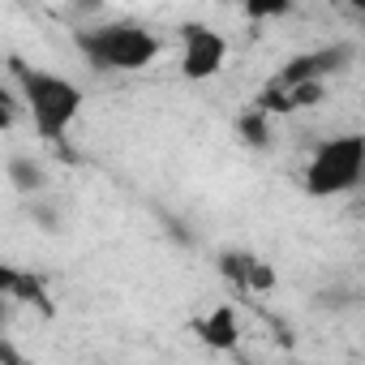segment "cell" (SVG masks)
<instances>
[{
	"label": "cell",
	"instance_id": "cell-1",
	"mask_svg": "<svg viewBox=\"0 0 365 365\" xmlns=\"http://www.w3.org/2000/svg\"><path fill=\"white\" fill-rule=\"evenodd\" d=\"M9 78L14 91L22 99V112L35 129V138L43 146H56L69 138V129L78 125L82 108H86V91L82 82H73L61 69L48 65H31V61H9Z\"/></svg>",
	"mask_w": 365,
	"mask_h": 365
},
{
	"label": "cell",
	"instance_id": "cell-2",
	"mask_svg": "<svg viewBox=\"0 0 365 365\" xmlns=\"http://www.w3.org/2000/svg\"><path fill=\"white\" fill-rule=\"evenodd\" d=\"M73 43L103 73H146L168 48L159 31H150L146 22H129V18H120V22L86 18L73 31Z\"/></svg>",
	"mask_w": 365,
	"mask_h": 365
},
{
	"label": "cell",
	"instance_id": "cell-3",
	"mask_svg": "<svg viewBox=\"0 0 365 365\" xmlns=\"http://www.w3.org/2000/svg\"><path fill=\"white\" fill-rule=\"evenodd\" d=\"M309 198H344L365 185V129H339L322 138L301 172Z\"/></svg>",
	"mask_w": 365,
	"mask_h": 365
},
{
	"label": "cell",
	"instance_id": "cell-4",
	"mask_svg": "<svg viewBox=\"0 0 365 365\" xmlns=\"http://www.w3.org/2000/svg\"><path fill=\"white\" fill-rule=\"evenodd\" d=\"M228 56H232V43L220 26L198 18L176 26V69L185 82H215L228 69Z\"/></svg>",
	"mask_w": 365,
	"mask_h": 365
},
{
	"label": "cell",
	"instance_id": "cell-5",
	"mask_svg": "<svg viewBox=\"0 0 365 365\" xmlns=\"http://www.w3.org/2000/svg\"><path fill=\"white\" fill-rule=\"evenodd\" d=\"M344 61H348L344 48H314V52L288 56L271 78H279V82H288V86H301V82H331V78L344 69Z\"/></svg>",
	"mask_w": 365,
	"mask_h": 365
},
{
	"label": "cell",
	"instance_id": "cell-6",
	"mask_svg": "<svg viewBox=\"0 0 365 365\" xmlns=\"http://www.w3.org/2000/svg\"><path fill=\"white\" fill-rule=\"evenodd\" d=\"M190 331H194V339L207 344L211 352H232V348L241 344V314H237L232 301H215L207 314H198V318L190 322Z\"/></svg>",
	"mask_w": 365,
	"mask_h": 365
},
{
	"label": "cell",
	"instance_id": "cell-7",
	"mask_svg": "<svg viewBox=\"0 0 365 365\" xmlns=\"http://www.w3.org/2000/svg\"><path fill=\"white\" fill-rule=\"evenodd\" d=\"M220 271H224L241 292H254V297H262V292L275 288V267L262 262L258 254H237V250H228V254H220Z\"/></svg>",
	"mask_w": 365,
	"mask_h": 365
},
{
	"label": "cell",
	"instance_id": "cell-8",
	"mask_svg": "<svg viewBox=\"0 0 365 365\" xmlns=\"http://www.w3.org/2000/svg\"><path fill=\"white\" fill-rule=\"evenodd\" d=\"M292 5H297V0H241V14H245V22L262 26V22H279V18H288Z\"/></svg>",
	"mask_w": 365,
	"mask_h": 365
},
{
	"label": "cell",
	"instance_id": "cell-9",
	"mask_svg": "<svg viewBox=\"0 0 365 365\" xmlns=\"http://www.w3.org/2000/svg\"><path fill=\"white\" fill-rule=\"evenodd\" d=\"M9 180H14V190H18V194H39L43 172H39L26 155H14V159H9Z\"/></svg>",
	"mask_w": 365,
	"mask_h": 365
},
{
	"label": "cell",
	"instance_id": "cell-10",
	"mask_svg": "<svg viewBox=\"0 0 365 365\" xmlns=\"http://www.w3.org/2000/svg\"><path fill=\"white\" fill-rule=\"evenodd\" d=\"M103 5H108V0H65V9H73L78 18H95Z\"/></svg>",
	"mask_w": 365,
	"mask_h": 365
},
{
	"label": "cell",
	"instance_id": "cell-11",
	"mask_svg": "<svg viewBox=\"0 0 365 365\" xmlns=\"http://www.w3.org/2000/svg\"><path fill=\"white\" fill-rule=\"evenodd\" d=\"M344 5H348L352 14H361V18H365V0H344Z\"/></svg>",
	"mask_w": 365,
	"mask_h": 365
}]
</instances>
